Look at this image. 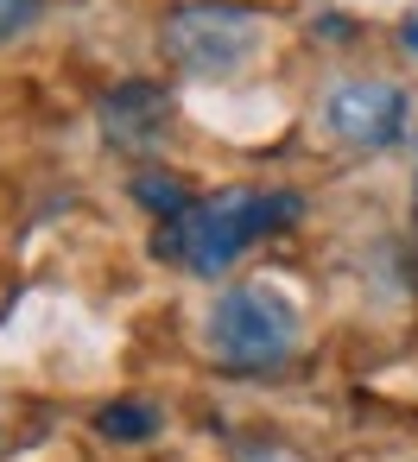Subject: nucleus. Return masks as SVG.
<instances>
[{
  "instance_id": "obj_1",
  "label": "nucleus",
  "mask_w": 418,
  "mask_h": 462,
  "mask_svg": "<svg viewBox=\"0 0 418 462\" xmlns=\"http://www.w3.org/2000/svg\"><path fill=\"white\" fill-rule=\"evenodd\" d=\"M298 216H304V203L292 190H216V197H197V209L184 222H165L153 235V254L178 260L197 279H222L254 241L292 228Z\"/></svg>"
},
{
  "instance_id": "obj_2",
  "label": "nucleus",
  "mask_w": 418,
  "mask_h": 462,
  "mask_svg": "<svg viewBox=\"0 0 418 462\" xmlns=\"http://www.w3.org/2000/svg\"><path fill=\"white\" fill-rule=\"evenodd\" d=\"M266 45V14L241 0H184L165 14V58L184 77H235L260 58Z\"/></svg>"
},
{
  "instance_id": "obj_3",
  "label": "nucleus",
  "mask_w": 418,
  "mask_h": 462,
  "mask_svg": "<svg viewBox=\"0 0 418 462\" xmlns=\"http://www.w3.org/2000/svg\"><path fill=\"white\" fill-rule=\"evenodd\" d=\"M203 342L216 361L260 374L298 348V310L273 285H228V291H216V304L203 317Z\"/></svg>"
},
{
  "instance_id": "obj_4",
  "label": "nucleus",
  "mask_w": 418,
  "mask_h": 462,
  "mask_svg": "<svg viewBox=\"0 0 418 462\" xmlns=\"http://www.w3.org/2000/svg\"><path fill=\"white\" fill-rule=\"evenodd\" d=\"M405 121H412V96L399 83H386V77H348L323 102V127L348 152H386V146H399Z\"/></svg>"
},
{
  "instance_id": "obj_5",
  "label": "nucleus",
  "mask_w": 418,
  "mask_h": 462,
  "mask_svg": "<svg viewBox=\"0 0 418 462\" xmlns=\"http://www.w3.org/2000/svg\"><path fill=\"white\" fill-rule=\"evenodd\" d=\"M96 127H102V146H115V152H159V140L172 127V89L153 77L115 83L96 102Z\"/></svg>"
},
{
  "instance_id": "obj_6",
  "label": "nucleus",
  "mask_w": 418,
  "mask_h": 462,
  "mask_svg": "<svg viewBox=\"0 0 418 462\" xmlns=\"http://www.w3.org/2000/svg\"><path fill=\"white\" fill-rule=\"evenodd\" d=\"M134 203L146 216H159V228H165V222H184L197 209V190L178 171H134Z\"/></svg>"
},
{
  "instance_id": "obj_7",
  "label": "nucleus",
  "mask_w": 418,
  "mask_h": 462,
  "mask_svg": "<svg viewBox=\"0 0 418 462\" xmlns=\"http://www.w3.org/2000/svg\"><path fill=\"white\" fill-rule=\"evenodd\" d=\"M96 437H108V443H153L159 437V405H146V399H108L96 411Z\"/></svg>"
},
{
  "instance_id": "obj_8",
  "label": "nucleus",
  "mask_w": 418,
  "mask_h": 462,
  "mask_svg": "<svg viewBox=\"0 0 418 462\" xmlns=\"http://www.w3.org/2000/svg\"><path fill=\"white\" fill-rule=\"evenodd\" d=\"M39 20H45V0H0V45L26 39Z\"/></svg>"
},
{
  "instance_id": "obj_9",
  "label": "nucleus",
  "mask_w": 418,
  "mask_h": 462,
  "mask_svg": "<svg viewBox=\"0 0 418 462\" xmlns=\"http://www.w3.org/2000/svg\"><path fill=\"white\" fill-rule=\"evenodd\" d=\"M235 462H298L292 449H279V443H241L235 449Z\"/></svg>"
},
{
  "instance_id": "obj_10",
  "label": "nucleus",
  "mask_w": 418,
  "mask_h": 462,
  "mask_svg": "<svg viewBox=\"0 0 418 462\" xmlns=\"http://www.w3.org/2000/svg\"><path fill=\"white\" fill-rule=\"evenodd\" d=\"M399 45H405V51H412V58H418V14H412V20H405V26H399Z\"/></svg>"
}]
</instances>
